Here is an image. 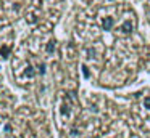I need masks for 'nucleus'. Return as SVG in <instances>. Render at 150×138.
Masks as SVG:
<instances>
[{"label":"nucleus","mask_w":150,"mask_h":138,"mask_svg":"<svg viewBox=\"0 0 150 138\" xmlns=\"http://www.w3.org/2000/svg\"><path fill=\"white\" fill-rule=\"evenodd\" d=\"M120 31L123 32V34H129V32L132 31V24H131L129 21H127V22H124V24L121 26V29H120Z\"/></svg>","instance_id":"obj_1"},{"label":"nucleus","mask_w":150,"mask_h":138,"mask_svg":"<svg viewBox=\"0 0 150 138\" xmlns=\"http://www.w3.org/2000/svg\"><path fill=\"white\" fill-rule=\"evenodd\" d=\"M111 26H113V19L111 18H103V29L105 31H110Z\"/></svg>","instance_id":"obj_2"},{"label":"nucleus","mask_w":150,"mask_h":138,"mask_svg":"<svg viewBox=\"0 0 150 138\" xmlns=\"http://www.w3.org/2000/svg\"><path fill=\"white\" fill-rule=\"evenodd\" d=\"M8 55H10V47L4 45V47L0 48V56H2V58H8Z\"/></svg>","instance_id":"obj_3"},{"label":"nucleus","mask_w":150,"mask_h":138,"mask_svg":"<svg viewBox=\"0 0 150 138\" xmlns=\"http://www.w3.org/2000/svg\"><path fill=\"white\" fill-rule=\"evenodd\" d=\"M53 48H55V43H53V42H50L49 47H47V51H49V53H53Z\"/></svg>","instance_id":"obj_4"},{"label":"nucleus","mask_w":150,"mask_h":138,"mask_svg":"<svg viewBox=\"0 0 150 138\" xmlns=\"http://www.w3.org/2000/svg\"><path fill=\"white\" fill-rule=\"evenodd\" d=\"M144 106L150 109V96H147V98H145V101H144Z\"/></svg>","instance_id":"obj_5"},{"label":"nucleus","mask_w":150,"mask_h":138,"mask_svg":"<svg viewBox=\"0 0 150 138\" xmlns=\"http://www.w3.org/2000/svg\"><path fill=\"white\" fill-rule=\"evenodd\" d=\"M82 74H84V77H89V69H87V67H82Z\"/></svg>","instance_id":"obj_6"},{"label":"nucleus","mask_w":150,"mask_h":138,"mask_svg":"<svg viewBox=\"0 0 150 138\" xmlns=\"http://www.w3.org/2000/svg\"><path fill=\"white\" fill-rule=\"evenodd\" d=\"M39 72H40V74L45 72V66H44V64H40V66H39Z\"/></svg>","instance_id":"obj_7"}]
</instances>
